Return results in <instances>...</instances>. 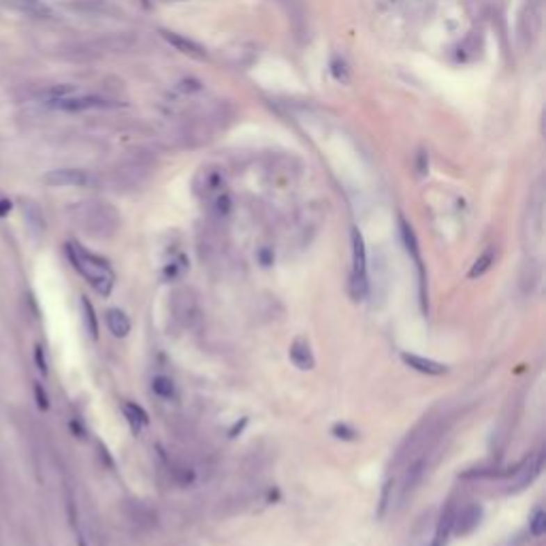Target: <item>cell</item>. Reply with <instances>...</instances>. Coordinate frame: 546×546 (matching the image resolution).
<instances>
[{
  "label": "cell",
  "mask_w": 546,
  "mask_h": 546,
  "mask_svg": "<svg viewBox=\"0 0 546 546\" xmlns=\"http://www.w3.org/2000/svg\"><path fill=\"white\" fill-rule=\"evenodd\" d=\"M288 355H291V361H293L295 367H299V369H312V367H314V355H312L310 342H307L305 337H297V339L291 344V350H288Z\"/></svg>",
  "instance_id": "7c38bea8"
},
{
  "label": "cell",
  "mask_w": 546,
  "mask_h": 546,
  "mask_svg": "<svg viewBox=\"0 0 546 546\" xmlns=\"http://www.w3.org/2000/svg\"><path fill=\"white\" fill-rule=\"evenodd\" d=\"M122 410H124V416H126L128 425L133 427V431H135V433H139V431H141V427H145V425L150 423V419H147L145 410H143L141 406L133 403V401H126V403L122 406Z\"/></svg>",
  "instance_id": "2e32d148"
},
{
  "label": "cell",
  "mask_w": 546,
  "mask_h": 546,
  "mask_svg": "<svg viewBox=\"0 0 546 546\" xmlns=\"http://www.w3.org/2000/svg\"><path fill=\"white\" fill-rule=\"evenodd\" d=\"M152 389H154V393H156L158 397H163V399H171V397L175 395V384H173V380L167 378V376L154 378Z\"/></svg>",
  "instance_id": "d6986e66"
},
{
  "label": "cell",
  "mask_w": 546,
  "mask_h": 546,
  "mask_svg": "<svg viewBox=\"0 0 546 546\" xmlns=\"http://www.w3.org/2000/svg\"><path fill=\"white\" fill-rule=\"evenodd\" d=\"M73 218L86 235L96 239L113 237L120 227L118 211L107 203H81L75 207Z\"/></svg>",
  "instance_id": "3957f363"
},
{
  "label": "cell",
  "mask_w": 546,
  "mask_h": 546,
  "mask_svg": "<svg viewBox=\"0 0 546 546\" xmlns=\"http://www.w3.org/2000/svg\"><path fill=\"white\" fill-rule=\"evenodd\" d=\"M43 182L51 188H83L92 182V177L83 169H54L45 173Z\"/></svg>",
  "instance_id": "52a82bcc"
},
{
  "label": "cell",
  "mask_w": 546,
  "mask_h": 546,
  "mask_svg": "<svg viewBox=\"0 0 546 546\" xmlns=\"http://www.w3.org/2000/svg\"><path fill=\"white\" fill-rule=\"evenodd\" d=\"M105 320H107L109 331L115 337H126L128 333H131V318H128L122 310H109L105 314Z\"/></svg>",
  "instance_id": "5bb4252c"
},
{
  "label": "cell",
  "mask_w": 546,
  "mask_h": 546,
  "mask_svg": "<svg viewBox=\"0 0 546 546\" xmlns=\"http://www.w3.org/2000/svg\"><path fill=\"white\" fill-rule=\"evenodd\" d=\"M41 101L47 107L60 109V111H88V109H113L120 103L105 99L99 94H81L75 86L60 83L51 86L41 94Z\"/></svg>",
  "instance_id": "6da1fadb"
},
{
  "label": "cell",
  "mask_w": 546,
  "mask_h": 546,
  "mask_svg": "<svg viewBox=\"0 0 546 546\" xmlns=\"http://www.w3.org/2000/svg\"><path fill=\"white\" fill-rule=\"evenodd\" d=\"M67 254H69L73 267L90 282V286H94L96 293H101L105 297L111 293L115 275L105 259L88 252L79 243H67Z\"/></svg>",
  "instance_id": "7a4b0ae2"
},
{
  "label": "cell",
  "mask_w": 546,
  "mask_h": 546,
  "mask_svg": "<svg viewBox=\"0 0 546 546\" xmlns=\"http://www.w3.org/2000/svg\"><path fill=\"white\" fill-rule=\"evenodd\" d=\"M163 37H165V41L171 43L177 51H182V54H186V56H190V58H199V60L205 58L203 47H199L195 41L184 39L182 35H175V32H163Z\"/></svg>",
  "instance_id": "4fadbf2b"
},
{
  "label": "cell",
  "mask_w": 546,
  "mask_h": 546,
  "mask_svg": "<svg viewBox=\"0 0 546 546\" xmlns=\"http://www.w3.org/2000/svg\"><path fill=\"white\" fill-rule=\"evenodd\" d=\"M333 435L335 437H339V440H357V431L355 429H350L348 425H342V423H337L335 427H333Z\"/></svg>",
  "instance_id": "7402d4cb"
},
{
  "label": "cell",
  "mask_w": 546,
  "mask_h": 546,
  "mask_svg": "<svg viewBox=\"0 0 546 546\" xmlns=\"http://www.w3.org/2000/svg\"><path fill=\"white\" fill-rule=\"evenodd\" d=\"M401 361L408 367H412L414 371L425 374V376H444L448 371L446 365H442L437 361H431V359H425V357H419V355H410V352H403Z\"/></svg>",
  "instance_id": "8fae6325"
},
{
  "label": "cell",
  "mask_w": 546,
  "mask_h": 546,
  "mask_svg": "<svg viewBox=\"0 0 546 546\" xmlns=\"http://www.w3.org/2000/svg\"><path fill=\"white\" fill-rule=\"evenodd\" d=\"M529 531L536 538L544 536V531H546V512L542 508H536L533 515L529 517Z\"/></svg>",
  "instance_id": "ffe728a7"
},
{
  "label": "cell",
  "mask_w": 546,
  "mask_h": 546,
  "mask_svg": "<svg viewBox=\"0 0 546 546\" xmlns=\"http://www.w3.org/2000/svg\"><path fill=\"white\" fill-rule=\"evenodd\" d=\"M79 546H88V544L83 542V538H79Z\"/></svg>",
  "instance_id": "484cf974"
},
{
  "label": "cell",
  "mask_w": 546,
  "mask_h": 546,
  "mask_svg": "<svg viewBox=\"0 0 546 546\" xmlns=\"http://www.w3.org/2000/svg\"><path fill=\"white\" fill-rule=\"evenodd\" d=\"M455 504L451 501L437 519V525H435V533H433V542L431 546H446L448 540H451V533H453V523H455Z\"/></svg>",
  "instance_id": "30bf717a"
},
{
  "label": "cell",
  "mask_w": 546,
  "mask_h": 546,
  "mask_svg": "<svg viewBox=\"0 0 546 546\" xmlns=\"http://www.w3.org/2000/svg\"><path fill=\"white\" fill-rule=\"evenodd\" d=\"M35 397H37L39 410H47V408H49V399H47V393L43 391V384H41V382H35Z\"/></svg>",
  "instance_id": "603a6c76"
},
{
  "label": "cell",
  "mask_w": 546,
  "mask_h": 546,
  "mask_svg": "<svg viewBox=\"0 0 546 546\" xmlns=\"http://www.w3.org/2000/svg\"><path fill=\"white\" fill-rule=\"evenodd\" d=\"M173 312H175V318L179 320V323L184 327H192V323L199 318V310H197V301L195 297H192L190 291H177L173 295Z\"/></svg>",
  "instance_id": "9c48e42d"
},
{
  "label": "cell",
  "mask_w": 546,
  "mask_h": 546,
  "mask_svg": "<svg viewBox=\"0 0 546 546\" xmlns=\"http://www.w3.org/2000/svg\"><path fill=\"white\" fill-rule=\"evenodd\" d=\"M81 310H83V325H86V331L92 339L99 337V320H96V312L92 307V303L81 297Z\"/></svg>",
  "instance_id": "ac0fdd59"
},
{
  "label": "cell",
  "mask_w": 546,
  "mask_h": 546,
  "mask_svg": "<svg viewBox=\"0 0 546 546\" xmlns=\"http://www.w3.org/2000/svg\"><path fill=\"white\" fill-rule=\"evenodd\" d=\"M17 3H22L26 9H30L32 13H39V15H49V9L41 3V0H17Z\"/></svg>",
  "instance_id": "44dd1931"
},
{
  "label": "cell",
  "mask_w": 546,
  "mask_h": 546,
  "mask_svg": "<svg viewBox=\"0 0 546 546\" xmlns=\"http://www.w3.org/2000/svg\"><path fill=\"white\" fill-rule=\"evenodd\" d=\"M11 211V201L9 199H0V218L7 216Z\"/></svg>",
  "instance_id": "d4e9b609"
},
{
  "label": "cell",
  "mask_w": 546,
  "mask_h": 546,
  "mask_svg": "<svg viewBox=\"0 0 546 546\" xmlns=\"http://www.w3.org/2000/svg\"><path fill=\"white\" fill-rule=\"evenodd\" d=\"M35 359H37L39 371L47 374V361H45V355H43V348H41V346H37V348H35Z\"/></svg>",
  "instance_id": "cb8c5ba5"
},
{
  "label": "cell",
  "mask_w": 546,
  "mask_h": 546,
  "mask_svg": "<svg viewBox=\"0 0 546 546\" xmlns=\"http://www.w3.org/2000/svg\"><path fill=\"white\" fill-rule=\"evenodd\" d=\"M544 467V453H533L523 465H519L512 474V480L508 485V491H521L525 487H529L533 480L542 474Z\"/></svg>",
  "instance_id": "8992f818"
},
{
  "label": "cell",
  "mask_w": 546,
  "mask_h": 546,
  "mask_svg": "<svg viewBox=\"0 0 546 546\" xmlns=\"http://www.w3.org/2000/svg\"><path fill=\"white\" fill-rule=\"evenodd\" d=\"M480 521H483V506L480 504H465L461 510H455L453 531L461 538L469 536L474 529H478Z\"/></svg>",
  "instance_id": "ba28073f"
},
{
  "label": "cell",
  "mask_w": 546,
  "mask_h": 546,
  "mask_svg": "<svg viewBox=\"0 0 546 546\" xmlns=\"http://www.w3.org/2000/svg\"><path fill=\"white\" fill-rule=\"evenodd\" d=\"M493 263H495V248H487V250L483 252V256H478V261H476L474 267L469 269V278L476 280V278H480V275H485V273L493 267Z\"/></svg>",
  "instance_id": "e0dca14e"
},
{
  "label": "cell",
  "mask_w": 546,
  "mask_h": 546,
  "mask_svg": "<svg viewBox=\"0 0 546 546\" xmlns=\"http://www.w3.org/2000/svg\"><path fill=\"white\" fill-rule=\"evenodd\" d=\"M399 227H401V239L406 246V252L412 256V261L416 265V271H419V295H421V307L427 314V275H425V265H423V256H421V248L419 241H416V235L412 231L410 224L399 218Z\"/></svg>",
  "instance_id": "5b68a950"
},
{
  "label": "cell",
  "mask_w": 546,
  "mask_h": 546,
  "mask_svg": "<svg viewBox=\"0 0 546 546\" xmlns=\"http://www.w3.org/2000/svg\"><path fill=\"white\" fill-rule=\"evenodd\" d=\"M350 293L357 301L365 299L369 293L367 278V250L363 235L355 229L352 231V273H350Z\"/></svg>",
  "instance_id": "277c9868"
},
{
  "label": "cell",
  "mask_w": 546,
  "mask_h": 546,
  "mask_svg": "<svg viewBox=\"0 0 546 546\" xmlns=\"http://www.w3.org/2000/svg\"><path fill=\"white\" fill-rule=\"evenodd\" d=\"M22 209H24V218L28 222V227L35 233H43L45 231V218L41 207L35 201H22Z\"/></svg>",
  "instance_id": "9a60e30c"
}]
</instances>
